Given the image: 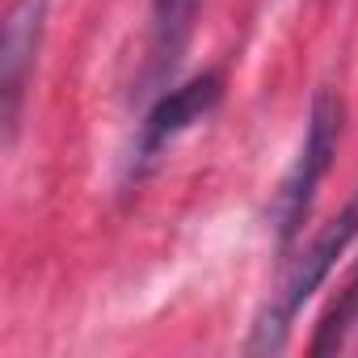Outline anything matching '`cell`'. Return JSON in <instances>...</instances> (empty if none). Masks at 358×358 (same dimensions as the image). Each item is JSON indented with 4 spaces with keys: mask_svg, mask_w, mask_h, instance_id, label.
I'll return each mask as SVG.
<instances>
[{
    "mask_svg": "<svg viewBox=\"0 0 358 358\" xmlns=\"http://www.w3.org/2000/svg\"><path fill=\"white\" fill-rule=\"evenodd\" d=\"M358 241V194L345 203V211L299 253V262L287 270V278L278 282V291L270 295V303L262 308L253 337H249V354H278L287 345V333L299 316V308L320 291V282L333 274V266L341 262V253Z\"/></svg>",
    "mask_w": 358,
    "mask_h": 358,
    "instance_id": "cell-1",
    "label": "cell"
},
{
    "mask_svg": "<svg viewBox=\"0 0 358 358\" xmlns=\"http://www.w3.org/2000/svg\"><path fill=\"white\" fill-rule=\"evenodd\" d=\"M337 139H341V101L333 93H316L312 114H308V131H303V143H299V156L287 169L282 186L274 194V207H270L278 245H291L299 236V228H303V220L312 211L316 186L324 182V173L333 169Z\"/></svg>",
    "mask_w": 358,
    "mask_h": 358,
    "instance_id": "cell-2",
    "label": "cell"
},
{
    "mask_svg": "<svg viewBox=\"0 0 358 358\" xmlns=\"http://www.w3.org/2000/svg\"><path fill=\"white\" fill-rule=\"evenodd\" d=\"M43 26H47V0H13L5 38H0V118H5L9 139H13L17 118H22V97H26V80L34 72V59H38Z\"/></svg>",
    "mask_w": 358,
    "mask_h": 358,
    "instance_id": "cell-3",
    "label": "cell"
},
{
    "mask_svg": "<svg viewBox=\"0 0 358 358\" xmlns=\"http://www.w3.org/2000/svg\"><path fill=\"white\" fill-rule=\"evenodd\" d=\"M224 93V76L220 72H203L186 85H177L169 93L156 97V106L148 110L143 127H139V160H152L160 148H169L177 135H186L194 122H203L215 101Z\"/></svg>",
    "mask_w": 358,
    "mask_h": 358,
    "instance_id": "cell-4",
    "label": "cell"
},
{
    "mask_svg": "<svg viewBox=\"0 0 358 358\" xmlns=\"http://www.w3.org/2000/svg\"><path fill=\"white\" fill-rule=\"evenodd\" d=\"M203 0H152V80H164L182 59Z\"/></svg>",
    "mask_w": 358,
    "mask_h": 358,
    "instance_id": "cell-5",
    "label": "cell"
},
{
    "mask_svg": "<svg viewBox=\"0 0 358 358\" xmlns=\"http://www.w3.org/2000/svg\"><path fill=\"white\" fill-rule=\"evenodd\" d=\"M354 316H358V274H354V282L341 291V299L333 303V312L324 316V324H320V333H316V341H312V354L337 350V345L345 341V329H350Z\"/></svg>",
    "mask_w": 358,
    "mask_h": 358,
    "instance_id": "cell-6",
    "label": "cell"
}]
</instances>
